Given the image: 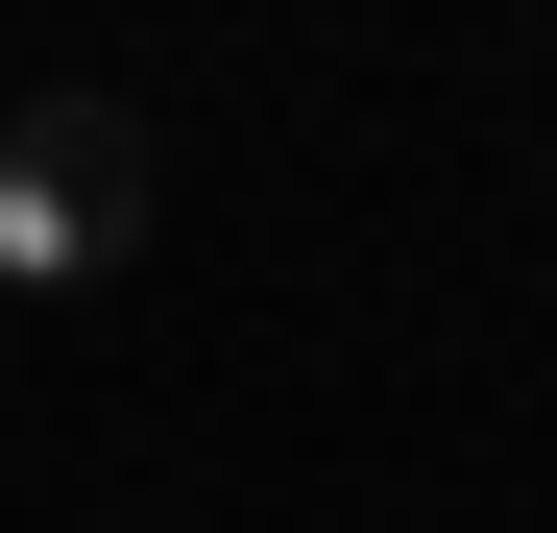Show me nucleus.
<instances>
[{
  "mask_svg": "<svg viewBox=\"0 0 557 533\" xmlns=\"http://www.w3.org/2000/svg\"><path fill=\"white\" fill-rule=\"evenodd\" d=\"M146 243V122L122 98H25L0 122V292H98Z\"/></svg>",
  "mask_w": 557,
  "mask_h": 533,
  "instance_id": "obj_1",
  "label": "nucleus"
}]
</instances>
